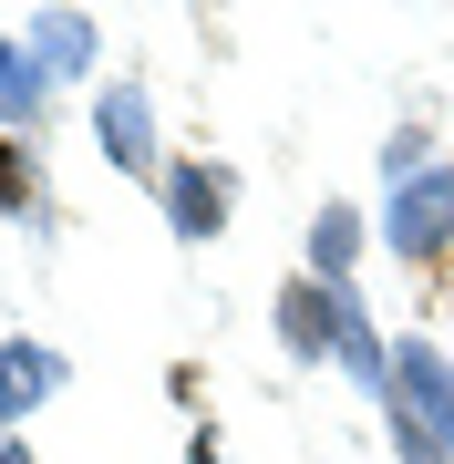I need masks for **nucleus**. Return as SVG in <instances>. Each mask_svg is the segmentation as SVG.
<instances>
[{
  "label": "nucleus",
  "instance_id": "1a4fd4ad",
  "mask_svg": "<svg viewBox=\"0 0 454 464\" xmlns=\"http://www.w3.org/2000/svg\"><path fill=\"white\" fill-rule=\"evenodd\" d=\"M21 42H32V63L52 72V83L93 63V21H83V11H32V32H21Z\"/></svg>",
  "mask_w": 454,
  "mask_h": 464
},
{
  "label": "nucleus",
  "instance_id": "f257e3e1",
  "mask_svg": "<svg viewBox=\"0 0 454 464\" xmlns=\"http://www.w3.org/2000/svg\"><path fill=\"white\" fill-rule=\"evenodd\" d=\"M382 237H392V258H413V268H444V258H454V155L423 166L413 186H392Z\"/></svg>",
  "mask_w": 454,
  "mask_h": 464
},
{
  "label": "nucleus",
  "instance_id": "0eeeda50",
  "mask_svg": "<svg viewBox=\"0 0 454 464\" xmlns=\"http://www.w3.org/2000/svg\"><path fill=\"white\" fill-rule=\"evenodd\" d=\"M42 114H52V72L32 63V42L0 32V134H42Z\"/></svg>",
  "mask_w": 454,
  "mask_h": 464
},
{
  "label": "nucleus",
  "instance_id": "39448f33",
  "mask_svg": "<svg viewBox=\"0 0 454 464\" xmlns=\"http://www.w3.org/2000/svg\"><path fill=\"white\" fill-rule=\"evenodd\" d=\"M382 413L423 423V444H444V464H454V372H444L434 341H403V351H392V402H382Z\"/></svg>",
  "mask_w": 454,
  "mask_h": 464
},
{
  "label": "nucleus",
  "instance_id": "9b49d317",
  "mask_svg": "<svg viewBox=\"0 0 454 464\" xmlns=\"http://www.w3.org/2000/svg\"><path fill=\"white\" fill-rule=\"evenodd\" d=\"M0 464H42V454H32V433H0Z\"/></svg>",
  "mask_w": 454,
  "mask_h": 464
},
{
  "label": "nucleus",
  "instance_id": "9d476101",
  "mask_svg": "<svg viewBox=\"0 0 454 464\" xmlns=\"http://www.w3.org/2000/svg\"><path fill=\"white\" fill-rule=\"evenodd\" d=\"M0 217H42V155L21 134H0Z\"/></svg>",
  "mask_w": 454,
  "mask_h": 464
},
{
  "label": "nucleus",
  "instance_id": "f03ea898",
  "mask_svg": "<svg viewBox=\"0 0 454 464\" xmlns=\"http://www.w3.org/2000/svg\"><path fill=\"white\" fill-rule=\"evenodd\" d=\"M93 145L114 155L135 186H166V166H176V155L155 145V103H145L135 72H114V83H103V103H93Z\"/></svg>",
  "mask_w": 454,
  "mask_h": 464
},
{
  "label": "nucleus",
  "instance_id": "423d86ee",
  "mask_svg": "<svg viewBox=\"0 0 454 464\" xmlns=\"http://www.w3.org/2000/svg\"><path fill=\"white\" fill-rule=\"evenodd\" d=\"M52 392H63V351H42V341H0V433H21Z\"/></svg>",
  "mask_w": 454,
  "mask_h": 464
},
{
  "label": "nucleus",
  "instance_id": "20e7f679",
  "mask_svg": "<svg viewBox=\"0 0 454 464\" xmlns=\"http://www.w3.org/2000/svg\"><path fill=\"white\" fill-rule=\"evenodd\" d=\"M269 320H279V351L289 362H341V320H352V289H331V279H279L269 299Z\"/></svg>",
  "mask_w": 454,
  "mask_h": 464
},
{
  "label": "nucleus",
  "instance_id": "6e6552de",
  "mask_svg": "<svg viewBox=\"0 0 454 464\" xmlns=\"http://www.w3.org/2000/svg\"><path fill=\"white\" fill-rule=\"evenodd\" d=\"M352 268H362V207H352V197H331V207L310 217V279L352 289Z\"/></svg>",
  "mask_w": 454,
  "mask_h": 464
},
{
  "label": "nucleus",
  "instance_id": "7ed1b4c3",
  "mask_svg": "<svg viewBox=\"0 0 454 464\" xmlns=\"http://www.w3.org/2000/svg\"><path fill=\"white\" fill-rule=\"evenodd\" d=\"M155 197H166V237H176V248H207V237H227V207H237V176L217 166V155H176Z\"/></svg>",
  "mask_w": 454,
  "mask_h": 464
}]
</instances>
